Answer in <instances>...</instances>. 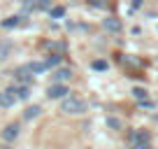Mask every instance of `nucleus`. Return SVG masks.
<instances>
[{"mask_svg":"<svg viewBox=\"0 0 158 149\" xmlns=\"http://www.w3.org/2000/svg\"><path fill=\"white\" fill-rule=\"evenodd\" d=\"M30 72L33 74H40V72H44V70H49V65H47V61H33V63H28Z\"/></svg>","mask_w":158,"mask_h":149,"instance_id":"obj_8","label":"nucleus"},{"mask_svg":"<svg viewBox=\"0 0 158 149\" xmlns=\"http://www.w3.org/2000/svg\"><path fill=\"white\" fill-rule=\"evenodd\" d=\"M93 7H107V0H89Z\"/></svg>","mask_w":158,"mask_h":149,"instance_id":"obj_20","label":"nucleus"},{"mask_svg":"<svg viewBox=\"0 0 158 149\" xmlns=\"http://www.w3.org/2000/svg\"><path fill=\"white\" fill-rule=\"evenodd\" d=\"M93 68L95 70H107V63L105 61H93Z\"/></svg>","mask_w":158,"mask_h":149,"instance_id":"obj_19","label":"nucleus"},{"mask_svg":"<svg viewBox=\"0 0 158 149\" xmlns=\"http://www.w3.org/2000/svg\"><path fill=\"white\" fill-rule=\"evenodd\" d=\"M60 63V54H51L49 58H47V65H49V68H54V65H58Z\"/></svg>","mask_w":158,"mask_h":149,"instance_id":"obj_15","label":"nucleus"},{"mask_svg":"<svg viewBox=\"0 0 158 149\" xmlns=\"http://www.w3.org/2000/svg\"><path fill=\"white\" fill-rule=\"evenodd\" d=\"M63 14H65V7H54V10H51V16H54V19H60Z\"/></svg>","mask_w":158,"mask_h":149,"instance_id":"obj_16","label":"nucleus"},{"mask_svg":"<svg viewBox=\"0 0 158 149\" xmlns=\"http://www.w3.org/2000/svg\"><path fill=\"white\" fill-rule=\"evenodd\" d=\"M102 26L107 30H112V33H118V30H121V21H118L116 16H107V19L102 21Z\"/></svg>","mask_w":158,"mask_h":149,"instance_id":"obj_6","label":"nucleus"},{"mask_svg":"<svg viewBox=\"0 0 158 149\" xmlns=\"http://www.w3.org/2000/svg\"><path fill=\"white\" fill-rule=\"evenodd\" d=\"M60 112L63 114H84L86 112V100L77 98V96H68L60 103Z\"/></svg>","mask_w":158,"mask_h":149,"instance_id":"obj_1","label":"nucleus"},{"mask_svg":"<svg viewBox=\"0 0 158 149\" xmlns=\"http://www.w3.org/2000/svg\"><path fill=\"white\" fill-rule=\"evenodd\" d=\"M70 77H72V70H70V68H60V70H56V72H54L56 84H60V82H68Z\"/></svg>","mask_w":158,"mask_h":149,"instance_id":"obj_7","label":"nucleus"},{"mask_svg":"<svg viewBox=\"0 0 158 149\" xmlns=\"http://www.w3.org/2000/svg\"><path fill=\"white\" fill-rule=\"evenodd\" d=\"M107 126L114 128V130H118V128H121V121H118L116 117H107Z\"/></svg>","mask_w":158,"mask_h":149,"instance_id":"obj_14","label":"nucleus"},{"mask_svg":"<svg viewBox=\"0 0 158 149\" xmlns=\"http://www.w3.org/2000/svg\"><path fill=\"white\" fill-rule=\"evenodd\" d=\"M19 138V124H10L5 126V130H2V140H7V142H12V140Z\"/></svg>","mask_w":158,"mask_h":149,"instance_id":"obj_3","label":"nucleus"},{"mask_svg":"<svg viewBox=\"0 0 158 149\" xmlns=\"http://www.w3.org/2000/svg\"><path fill=\"white\" fill-rule=\"evenodd\" d=\"M68 86L65 84H51L49 89H47V96H49V98H68Z\"/></svg>","mask_w":158,"mask_h":149,"instance_id":"obj_2","label":"nucleus"},{"mask_svg":"<svg viewBox=\"0 0 158 149\" xmlns=\"http://www.w3.org/2000/svg\"><path fill=\"white\" fill-rule=\"evenodd\" d=\"M128 140H130V147L139 144V142H149V133H144V130H130Z\"/></svg>","mask_w":158,"mask_h":149,"instance_id":"obj_4","label":"nucleus"},{"mask_svg":"<svg viewBox=\"0 0 158 149\" xmlns=\"http://www.w3.org/2000/svg\"><path fill=\"white\" fill-rule=\"evenodd\" d=\"M14 103H16V96L12 93L10 89L0 93V107H12V105H14Z\"/></svg>","mask_w":158,"mask_h":149,"instance_id":"obj_5","label":"nucleus"},{"mask_svg":"<svg viewBox=\"0 0 158 149\" xmlns=\"http://www.w3.org/2000/svg\"><path fill=\"white\" fill-rule=\"evenodd\" d=\"M16 77H19L21 82H26V84H28V82L33 79V72H30V68H28V65H21V68L16 70Z\"/></svg>","mask_w":158,"mask_h":149,"instance_id":"obj_9","label":"nucleus"},{"mask_svg":"<svg viewBox=\"0 0 158 149\" xmlns=\"http://www.w3.org/2000/svg\"><path fill=\"white\" fill-rule=\"evenodd\" d=\"M133 96H135V98H139V100H144V98H147V91L137 86V89H133Z\"/></svg>","mask_w":158,"mask_h":149,"instance_id":"obj_17","label":"nucleus"},{"mask_svg":"<svg viewBox=\"0 0 158 149\" xmlns=\"http://www.w3.org/2000/svg\"><path fill=\"white\" fill-rule=\"evenodd\" d=\"M19 23H21V16H10V19L2 21V26H5V28H14V26H19Z\"/></svg>","mask_w":158,"mask_h":149,"instance_id":"obj_13","label":"nucleus"},{"mask_svg":"<svg viewBox=\"0 0 158 149\" xmlns=\"http://www.w3.org/2000/svg\"><path fill=\"white\" fill-rule=\"evenodd\" d=\"M12 93H16V100H26L30 96V91H28V86H19V89H10Z\"/></svg>","mask_w":158,"mask_h":149,"instance_id":"obj_10","label":"nucleus"},{"mask_svg":"<svg viewBox=\"0 0 158 149\" xmlns=\"http://www.w3.org/2000/svg\"><path fill=\"white\" fill-rule=\"evenodd\" d=\"M37 7H40V10H49V7H51V0H37Z\"/></svg>","mask_w":158,"mask_h":149,"instance_id":"obj_18","label":"nucleus"},{"mask_svg":"<svg viewBox=\"0 0 158 149\" xmlns=\"http://www.w3.org/2000/svg\"><path fill=\"white\" fill-rule=\"evenodd\" d=\"M37 114H40V107H37V105H33V107H28L23 112V119H35Z\"/></svg>","mask_w":158,"mask_h":149,"instance_id":"obj_12","label":"nucleus"},{"mask_svg":"<svg viewBox=\"0 0 158 149\" xmlns=\"http://www.w3.org/2000/svg\"><path fill=\"white\" fill-rule=\"evenodd\" d=\"M133 149H151L149 142H139V144H133Z\"/></svg>","mask_w":158,"mask_h":149,"instance_id":"obj_21","label":"nucleus"},{"mask_svg":"<svg viewBox=\"0 0 158 149\" xmlns=\"http://www.w3.org/2000/svg\"><path fill=\"white\" fill-rule=\"evenodd\" d=\"M12 51V42H0V61H5Z\"/></svg>","mask_w":158,"mask_h":149,"instance_id":"obj_11","label":"nucleus"}]
</instances>
